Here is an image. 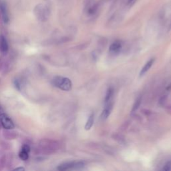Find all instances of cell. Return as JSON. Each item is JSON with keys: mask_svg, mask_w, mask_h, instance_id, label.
<instances>
[{"mask_svg": "<svg viewBox=\"0 0 171 171\" xmlns=\"http://www.w3.org/2000/svg\"><path fill=\"white\" fill-rule=\"evenodd\" d=\"M53 84L56 87L64 91L70 90L72 87V84L70 79L61 76L55 77L53 79Z\"/></svg>", "mask_w": 171, "mask_h": 171, "instance_id": "1", "label": "cell"}, {"mask_svg": "<svg viewBox=\"0 0 171 171\" xmlns=\"http://www.w3.org/2000/svg\"><path fill=\"white\" fill-rule=\"evenodd\" d=\"M84 163L82 162H66L59 166L58 168L59 170H67L70 169H80L83 168Z\"/></svg>", "mask_w": 171, "mask_h": 171, "instance_id": "2", "label": "cell"}, {"mask_svg": "<svg viewBox=\"0 0 171 171\" xmlns=\"http://www.w3.org/2000/svg\"><path fill=\"white\" fill-rule=\"evenodd\" d=\"M0 122L3 127L6 129H13L14 128V124L12 120L4 114H0Z\"/></svg>", "mask_w": 171, "mask_h": 171, "instance_id": "3", "label": "cell"}, {"mask_svg": "<svg viewBox=\"0 0 171 171\" xmlns=\"http://www.w3.org/2000/svg\"><path fill=\"white\" fill-rule=\"evenodd\" d=\"M0 11H1L3 19L5 23H7L9 20L8 14H7V9L6 2L3 0H0Z\"/></svg>", "mask_w": 171, "mask_h": 171, "instance_id": "4", "label": "cell"}, {"mask_svg": "<svg viewBox=\"0 0 171 171\" xmlns=\"http://www.w3.org/2000/svg\"><path fill=\"white\" fill-rule=\"evenodd\" d=\"M112 108V104L110 103V102L107 104H106V107L104 109L103 112L102 113V116H101L102 120H104L108 117L109 115H110L111 113Z\"/></svg>", "mask_w": 171, "mask_h": 171, "instance_id": "5", "label": "cell"}, {"mask_svg": "<svg viewBox=\"0 0 171 171\" xmlns=\"http://www.w3.org/2000/svg\"><path fill=\"white\" fill-rule=\"evenodd\" d=\"M0 49L3 54H6L8 51V44H7L6 39L4 36H1V40H0Z\"/></svg>", "mask_w": 171, "mask_h": 171, "instance_id": "6", "label": "cell"}, {"mask_svg": "<svg viewBox=\"0 0 171 171\" xmlns=\"http://www.w3.org/2000/svg\"><path fill=\"white\" fill-rule=\"evenodd\" d=\"M155 62V59H150L148 62L145 64V66L143 67V68L142 69V70L140 71V76H142L144 74H146L147 72L150 70V68H151V66H152V64Z\"/></svg>", "mask_w": 171, "mask_h": 171, "instance_id": "7", "label": "cell"}, {"mask_svg": "<svg viewBox=\"0 0 171 171\" xmlns=\"http://www.w3.org/2000/svg\"><path fill=\"white\" fill-rule=\"evenodd\" d=\"M121 48H122V45L120 42L116 41L114 42V43L110 46V51L112 53H118L120 51Z\"/></svg>", "mask_w": 171, "mask_h": 171, "instance_id": "8", "label": "cell"}, {"mask_svg": "<svg viewBox=\"0 0 171 171\" xmlns=\"http://www.w3.org/2000/svg\"><path fill=\"white\" fill-rule=\"evenodd\" d=\"M94 114H91L85 125L86 130H89L91 129V128L92 127L94 124Z\"/></svg>", "mask_w": 171, "mask_h": 171, "instance_id": "9", "label": "cell"}, {"mask_svg": "<svg viewBox=\"0 0 171 171\" xmlns=\"http://www.w3.org/2000/svg\"><path fill=\"white\" fill-rule=\"evenodd\" d=\"M113 96V90L112 88H109L107 92H106V95L105 97V103L107 104L108 102H110L111 100V98H112Z\"/></svg>", "mask_w": 171, "mask_h": 171, "instance_id": "10", "label": "cell"}, {"mask_svg": "<svg viewBox=\"0 0 171 171\" xmlns=\"http://www.w3.org/2000/svg\"><path fill=\"white\" fill-rule=\"evenodd\" d=\"M141 101H142V98H141V97H139L138 98L137 100H136L135 102V104H134L133 106V108H132V112H135V111L137 110V109L138 108V107H139L140 105V103H141Z\"/></svg>", "mask_w": 171, "mask_h": 171, "instance_id": "11", "label": "cell"}, {"mask_svg": "<svg viewBox=\"0 0 171 171\" xmlns=\"http://www.w3.org/2000/svg\"><path fill=\"white\" fill-rule=\"evenodd\" d=\"M28 152H26V151H24V150H22L21 151V152L19 153V157H20V158L21 160H26L28 158V157H29V155H28Z\"/></svg>", "mask_w": 171, "mask_h": 171, "instance_id": "12", "label": "cell"}, {"mask_svg": "<svg viewBox=\"0 0 171 171\" xmlns=\"http://www.w3.org/2000/svg\"><path fill=\"white\" fill-rule=\"evenodd\" d=\"M97 9H98V6H96V5H94V6H92L90 8H89L88 9V14H94L96 13V11H97Z\"/></svg>", "mask_w": 171, "mask_h": 171, "instance_id": "13", "label": "cell"}, {"mask_svg": "<svg viewBox=\"0 0 171 171\" xmlns=\"http://www.w3.org/2000/svg\"><path fill=\"white\" fill-rule=\"evenodd\" d=\"M162 170L166 171L171 170V161H169V162H167L166 163L165 167L162 168Z\"/></svg>", "mask_w": 171, "mask_h": 171, "instance_id": "14", "label": "cell"}, {"mask_svg": "<svg viewBox=\"0 0 171 171\" xmlns=\"http://www.w3.org/2000/svg\"><path fill=\"white\" fill-rule=\"evenodd\" d=\"M136 0H127V2H126V4L128 5V6H132L135 3V1Z\"/></svg>", "mask_w": 171, "mask_h": 171, "instance_id": "15", "label": "cell"}, {"mask_svg": "<svg viewBox=\"0 0 171 171\" xmlns=\"http://www.w3.org/2000/svg\"><path fill=\"white\" fill-rule=\"evenodd\" d=\"M22 150L26 151V152H29V147H28V145H25V146H24V147L22 148Z\"/></svg>", "mask_w": 171, "mask_h": 171, "instance_id": "16", "label": "cell"}, {"mask_svg": "<svg viewBox=\"0 0 171 171\" xmlns=\"http://www.w3.org/2000/svg\"><path fill=\"white\" fill-rule=\"evenodd\" d=\"M15 170H24V168H21V167H19V168H16Z\"/></svg>", "mask_w": 171, "mask_h": 171, "instance_id": "17", "label": "cell"}]
</instances>
